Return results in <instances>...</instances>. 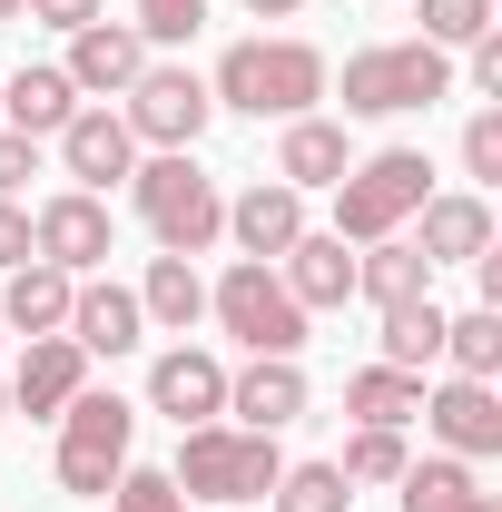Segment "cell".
<instances>
[{
  "mask_svg": "<svg viewBox=\"0 0 502 512\" xmlns=\"http://www.w3.org/2000/svg\"><path fill=\"white\" fill-rule=\"evenodd\" d=\"M325 79H335V69H325L315 40H286V30L266 40V30H256V40H237V50L217 60L207 99H217L227 119H276L286 128V119H306V109H325Z\"/></svg>",
  "mask_w": 502,
  "mask_h": 512,
  "instance_id": "6da1fadb",
  "label": "cell"
},
{
  "mask_svg": "<svg viewBox=\"0 0 502 512\" xmlns=\"http://www.w3.org/2000/svg\"><path fill=\"white\" fill-rule=\"evenodd\" d=\"M128 207H138V227L168 256H207L227 237V188L197 168V148H148L128 168Z\"/></svg>",
  "mask_w": 502,
  "mask_h": 512,
  "instance_id": "7a4b0ae2",
  "label": "cell"
},
{
  "mask_svg": "<svg viewBox=\"0 0 502 512\" xmlns=\"http://www.w3.org/2000/svg\"><path fill=\"white\" fill-rule=\"evenodd\" d=\"M325 99H345V119L434 109V99H453V50H434V40H375V50L345 60V79H325Z\"/></svg>",
  "mask_w": 502,
  "mask_h": 512,
  "instance_id": "3957f363",
  "label": "cell"
},
{
  "mask_svg": "<svg viewBox=\"0 0 502 512\" xmlns=\"http://www.w3.org/2000/svg\"><path fill=\"white\" fill-rule=\"evenodd\" d=\"M276 473H286V453L276 434H247V424H188L178 434V463H168V483L188 493V503H266L276 493Z\"/></svg>",
  "mask_w": 502,
  "mask_h": 512,
  "instance_id": "277c9868",
  "label": "cell"
},
{
  "mask_svg": "<svg viewBox=\"0 0 502 512\" xmlns=\"http://www.w3.org/2000/svg\"><path fill=\"white\" fill-rule=\"evenodd\" d=\"M325 197H335V237H345V247L404 237V227H414V207L434 197V158H424V148H375V158H355Z\"/></svg>",
  "mask_w": 502,
  "mask_h": 512,
  "instance_id": "5b68a950",
  "label": "cell"
},
{
  "mask_svg": "<svg viewBox=\"0 0 502 512\" xmlns=\"http://www.w3.org/2000/svg\"><path fill=\"white\" fill-rule=\"evenodd\" d=\"M128 444H138V404H128V394H99V384H79L69 414H60V453H50L60 493L99 503V493L128 473Z\"/></svg>",
  "mask_w": 502,
  "mask_h": 512,
  "instance_id": "8992f818",
  "label": "cell"
},
{
  "mask_svg": "<svg viewBox=\"0 0 502 512\" xmlns=\"http://www.w3.org/2000/svg\"><path fill=\"white\" fill-rule=\"evenodd\" d=\"M207 316L227 325L247 355H306V325H315L306 306L286 296V276H276V266H256V256H237V266L207 286Z\"/></svg>",
  "mask_w": 502,
  "mask_h": 512,
  "instance_id": "52a82bcc",
  "label": "cell"
},
{
  "mask_svg": "<svg viewBox=\"0 0 502 512\" xmlns=\"http://www.w3.org/2000/svg\"><path fill=\"white\" fill-rule=\"evenodd\" d=\"M119 119H128V138H138V158H148V148H197V138L217 128V99H207V79H197L188 60H148L128 79Z\"/></svg>",
  "mask_w": 502,
  "mask_h": 512,
  "instance_id": "ba28073f",
  "label": "cell"
},
{
  "mask_svg": "<svg viewBox=\"0 0 502 512\" xmlns=\"http://www.w3.org/2000/svg\"><path fill=\"white\" fill-rule=\"evenodd\" d=\"M30 247L50 256L60 276H99V266L119 256V217H109V197L60 188V197H40V207H30Z\"/></svg>",
  "mask_w": 502,
  "mask_h": 512,
  "instance_id": "9c48e42d",
  "label": "cell"
},
{
  "mask_svg": "<svg viewBox=\"0 0 502 512\" xmlns=\"http://www.w3.org/2000/svg\"><path fill=\"white\" fill-rule=\"evenodd\" d=\"M453 463H493L502 453V384H473V375H443L424 384V414H414Z\"/></svg>",
  "mask_w": 502,
  "mask_h": 512,
  "instance_id": "30bf717a",
  "label": "cell"
},
{
  "mask_svg": "<svg viewBox=\"0 0 502 512\" xmlns=\"http://www.w3.org/2000/svg\"><path fill=\"white\" fill-rule=\"evenodd\" d=\"M315 384L296 355H247V365H227V424H247V434H286V424H306Z\"/></svg>",
  "mask_w": 502,
  "mask_h": 512,
  "instance_id": "8fae6325",
  "label": "cell"
},
{
  "mask_svg": "<svg viewBox=\"0 0 502 512\" xmlns=\"http://www.w3.org/2000/svg\"><path fill=\"white\" fill-rule=\"evenodd\" d=\"M148 414H168L178 434H188V424H217V414H227V355H207V345L178 335V345L148 365Z\"/></svg>",
  "mask_w": 502,
  "mask_h": 512,
  "instance_id": "7c38bea8",
  "label": "cell"
},
{
  "mask_svg": "<svg viewBox=\"0 0 502 512\" xmlns=\"http://www.w3.org/2000/svg\"><path fill=\"white\" fill-rule=\"evenodd\" d=\"M60 168H69V188H89V197L128 188V168H138V138H128V119L109 109V99H89V109L60 128Z\"/></svg>",
  "mask_w": 502,
  "mask_h": 512,
  "instance_id": "4fadbf2b",
  "label": "cell"
},
{
  "mask_svg": "<svg viewBox=\"0 0 502 512\" xmlns=\"http://www.w3.org/2000/svg\"><path fill=\"white\" fill-rule=\"evenodd\" d=\"M79 384H89V355H79L69 335H20V365H10V414H30V424H60Z\"/></svg>",
  "mask_w": 502,
  "mask_h": 512,
  "instance_id": "5bb4252c",
  "label": "cell"
},
{
  "mask_svg": "<svg viewBox=\"0 0 502 512\" xmlns=\"http://www.w3.org/2000/svg\"><path fill=\"white\" fill-rule=\"evenodd\" d=\"M414 247H424V266H473V256H493V197L483 188H434L414 207Z\"/></svg>",
  "mask_w": 502,
  "mask_h": 512,
  "instance_id": "9a60e30c",
  "label": "cell"
},
{
  "mask_svg": "<svg viewBox=\"0 0 502 512\" xmlns=\"http://www.w3.org/2000/svg\"><path fill=\"white\" fill-rule=\"evenodd\" d=\"M69 345L99 365V355H138L148 345V316H138V286L119 276H79V296H69Z\"/></svg>",
  "mask_w": 502,
  "mask_h": 512,
  "instance_id": "2e32d148",
  "label": "cell"
},
{
  "mask_svg": "<svg viewBox=\"0 0 502 512\" xmlns=\"http://www.w3.org/2000/svg\"><path fill=\"white\" fill-rule=\"evenodd\" d=\"M148 60H158V50H148L128 20H89V30H69V60L60 69H69L79 99H128V79H138Z\"/></svg>",
  "mask_w": 502,
  "mask_h": 512,
  "instance_id": "e0dca14e",
  "label": "cell"
},
{
  "mask_svg": "<svg viewBox=\"0 0 502 512\" xmlns=\"http://www.w3.org/2000/svg\"><path fill=\"white\" fill-rule=\"evenodd\" d=\"M227 237H237V256L276 266V256L306 237V197L286 188V178H247V188L227 197Z\"/></svg>",
  "mask_w": 502,
  "mask_h": 512,
  "instance_id": "ac0fdd59",
  "label": "cell"
},
{
  "mask_svg": "<svg viewBox=\"0 0 502 512\" xmlns=\"http://www.w3.org/2000/svg\"><path fill=\"white\" fill-rule=\"evenodd\" d=\"M276 276H286V296H296L306 316H335V306L355 296V247H345L335 227H306L296 247L276 256Z\"/></svg>",
  "mask_w": 502,
  "mask_h": 512,
  "instance_id": "d6986e66",
  "label": "cell"
},
{
  "mask_svg": "<svg viewBox=\"0 0 502 512\" xmlns=\"http://www.w3.org/2000/svg\"><path fill=\"white\" fill-rule=\"evenodd\" d=\"M79 109H89V99L69 89L60 60H20L10 79H0V128H20V138H60Z\"/></svg>",
  "mask_w": 502,
  "mask_h": 512,
  "instance_id": "ffe728a7",
  "label": "cell"
},
{
  "mask_svg": "<svg viewBox=\"0 0 502 512\" xmlns=\"http://www.w3.org/2000/svg\"><path fill=\"white\" fill-rule=\"evenodd\" d=\"M345 168H355V138H345V119H325V109L286 119V138H276V178H286L296 197H325Z\"/></svg>",
  "mask_w": 502,
  "mask_h": 512,
  "instance_id": "44dd1931",
  "label": "cell"
},
{
  "mask_svg": "<svg viewBox=\"0 0 502 512\" xmlns=\"http://www.w3.org/2000/svg\"><path fill=\"white\" fill-rule=\"evenodd\" d=\"M69 296H79V276H60L50 256H30V266H10V286H0V325H10V335H69Z\"/></svg>",
  "mask_w": 502,
  "mask_h": 512,
  "instance_id": "7402d4cb",
  "label": "cell"
},
{
  "mask_svg": "<svg viewBox=\"0 0 502 512\" xmlns=\"http://www.w3.org/2000/svg\"><path fill=\"white\" fill-rule=\"evenodd\" d=\"M355 296H365L375 316L414 306V296H434V266H424V247H414V237H375V247H355Z\"/></svg>",
  "mask_w": 502,
  "mask_h": 512,
  "instance_id": "603a6c76",
  "label": "cell"
},
{
  "mask_svg": "<svg viewBox=\"0 0 502 512\" xmlns=\"http://www.w3.org/2000/svg\"><path fill=\"white\" fill-rule=\"evenodd\" d=\"M138 316L158 325V335H197L207 325V276H197V256H148V276H138Z\"/></svg>",
  "mask_w": 502,
  "mask_h": 512,
  "instance_id": "cb8c5ba5",
  "label": "cell"
},
{
  "mask_svg": "<svg viewBox=\"0 0 502 512\" xmlns=\"http://www.w3.org/2000/svg\"><path fill=\"white\" fill-rule=\"evenodd\" d=\"M345 414L355 424H384V434H414V414H424V375H404V365H355L345 375Z\"/></svg>",
  "mask_w": 502,
  "mask_h": 512,
  "instance_id": "d4e9b609",
  "label": "cell"
},
{
  "mask_svg": "<svg viewBox=\"0 0 502 512\" xmlns=\"http://www.w3.org/2000/svg\"><path fill=\"white\" fill-rule=\"evenodd\" d=\"M404 512H502L483 493V463H453V453H424V463H404Z\"/></svg>",
  "mask_w": 502,
  "mask_h": 512,
  "instance_id": "484cf974",
  "label": "cell"
},
{
  "mask_svg": "<svg viewBox=\"0 0 502 512\" xmlns=\"http://www.w3.org/2000/svg\"><path fill=\"white\" fill-rule=\"evenodd\" d=\"M384 365H404V375H434L443 365V306L434 296H414V306L384 316Z\"/></svg>",
  "mask_w": 502,
  "mask_h": 512,
  "instance_id": "4316f807",
  "label": "cell"
},
{
  "mask_svg": "<svg viewBox=\"0 0 502 512\" xmlns=\"http://www.w3.org/2000/svg\"><path fill=\"white\" fill-rule=\"evenodd\" d=\"M443 365H453V375H473V384H493V375H502V316H493V306H463V316H443Z\"/></svg>",
  "mask_w": 502,
  "mask_h": 512,
  "instance_id": "83f0119b",
  "label": "cell"
},
{
  "mask_svg": "<svg viewBox=\"0 0 502 512\" xmlns=\"http://www.w3.org/2000/svg\"><path fill=\"white\" fill-rule=\"evenodd\" d=\"M404 463H414V444L404 434H384V424H355L345 434V453H335V473L365 493V483H404Z\"/></svg>",
  "mask_w": 502,
  "mask_h": 512,
  "instance_id": "f1b7e54d",
  "label": "cell"
},
{
  "mask_svg": "<svg viewBox=\"0 0 502 512\" xmlns=\"http://www.w3.org/2000/svg\"><path fill=\"white\" fill-rule=\"evenodd\" d=\"M266 503H276V512H355V483H345L335 463H286Z\"/></svg>",
  "mask_w": 502,
  "mask_h": 512,
  "instance_id": "f546056e",
  "label": "cell"
},
{
  "mask_svg": "<svg viewBox=\"0 0 502 512\" xmlns=\"http://www.w3.org/2000/svg\"><path fill=\"white\" fill-rule=\"evenodd\" d=\"M414 20H424L414 40H434V50H473L483 30H502L493 0H414Z\"/></svg>",
  "mask_w": 502,
  "mask_h": 512,
  "instance_id": "4dcf8cb0",
  "label": "cell"
},
{
  "mask_svg": "<svg viewBox=\"0 0 502 512\" xmlns=\"http://www.w3.org/2000/svg\"><path fill=\"white\" fill-rule=\"evenodd\" d=\"M128 30L148 50H188L197 30H207V0H128Z\"/></svg>",
  "mask_w": 502,
  "mask_h": 512,
  "instance_id": "1f68e13d",
  "label": "cell"
},
{
  "mask_svg": "<svg viewBox=\"0 0 502 512\" xmlns=\"http://www.w3.org/2000/svg\"><path fill=\"white\" fill-rule=\"evenodd\" d=\"M109 512H197V503L158 473V463H128L119 483H109Z\"/></svg>",
  "mask_w": 502,
  "mask_h": 512,
  "instance_id": "d6a6232c",
  "label": "cell"
},
{
  "mask_svg": "<svg viewBox=\"0 0 502 512\" xmlns=\"http://www.w3.org/2000/svg\"><path fill=\"white\" fill-rule=\"evenodd\" d=\"M463 178L483 197L502 188V109H473V119H463Z\"/></svg>",
  "mask_w": 502,
  "mask_h": 512,
  "instance_id": "836d02e7",
  "label": "cell"
},
{
  "mask_svg": "<svg viewBox=\"0 0 502 512\" xmlns=\"http://www.w3.org/2000/svg\"><path fill=\"white\" fill-rule=\"evenodd\" d=\"M40 178V138H20V128H0V197H20Z\"/></svg>",
  "mask_w": 502,
  "mask_h": 512,
  "instance_id": "e575fe53",
  "label": "cell"
},
{
  "mask_svg": "<svg viewBox=\"0 0 502 512\" xmlns=\"http://www.w3.org/2000/svg\"><path fill=\"white\" fill-rule=\"evenodd\" d=\"M30 207H20V197H0V276H10V266H30Z\"/></svg>",
  "mask_w": 502,
  "mask_h": 512,
  "instance_id": "d590c367",
  "label": "cell"
},
{
  "mask_svg": "<svg viewBox=\"0 0 502 512\" xmlns=\"http://www.w3.org/2000/svg\"><path fill=\"white\" fill-rule=\"evenodd\" d=\"M20 10H30V20H50V30H89V20H109V0H20Z\"/></svg>",
  "mask_w": 502,
  "mask_h": 512,
  "instance_id": "8d00e7d4",
  "label": "cell"
},
{
  "mask_svg": "<svg viewBox=\"0 0 502 512\" xmlns=\"http://www.w3.org/2000/svg\"><path fill=\"white\" fill-rule=\"evenodd\" d=\"M463 79H473L483 99H502V30H483V40L463 50Z\"/></svg>",
  "mask_w": 502,
  "mask_h": 512,
  "instance_id": "74e56055",
  "label": "cell"
},
{
  "mask_svg": "<svg viewBox=\"0 0 502 512\" xmlns=\"http://www.w3.org/2000/svg\"><path fill=\"white\" fill-rule=\"evenodd\" d=\"M256 20H296V10H306V0H247Z\"/></svg>",
  "mask_w": 502,
  "mask_h": 512,
  "instance_id": "f35d334b",
  "label": "cell"
},
{
  "mask_svg": "<svg viewBox=\"0 0 502 512\" xmlns=\"http://www.w3.org/2000/svg\"><path fill=\"white\" fill-rule=\"evenodd\" d=\"M0 424H10V375H0Z\"/></svg>",
  "mask_w": 502,
  "mask_h": 512,
  "instance_id": "ab89813d",
  "label": "cell"
},
{
  "mask_svg": "<svg viewBox=\"0 0 502 512\" xmlns=\"http://www.w3.org/2000/svg\"><path fill=\"white\" fill-rule=\"evenodd\" d=\"M0 20H20V0H0Z\"/></svg>",
  "mask_w": 502,
  "mask_h": 512,
  "instance_id": "60d3db41",
  "label": "cell"
},
{
  "mask_svg": "<svg viewBox=\"0 0 502 512\" xmlns=\"http://www.w3.org/2000/svg\"><path fill=\"white\" fill-rule=\"evenodd\" d=\"M0 335H10V325H0Z\"/></svg>",
  "mask_w": 502,
  "mask_h": 512,
  "instance_id": "b9f144b4",
  "label": "cell"
}]
</instances>
